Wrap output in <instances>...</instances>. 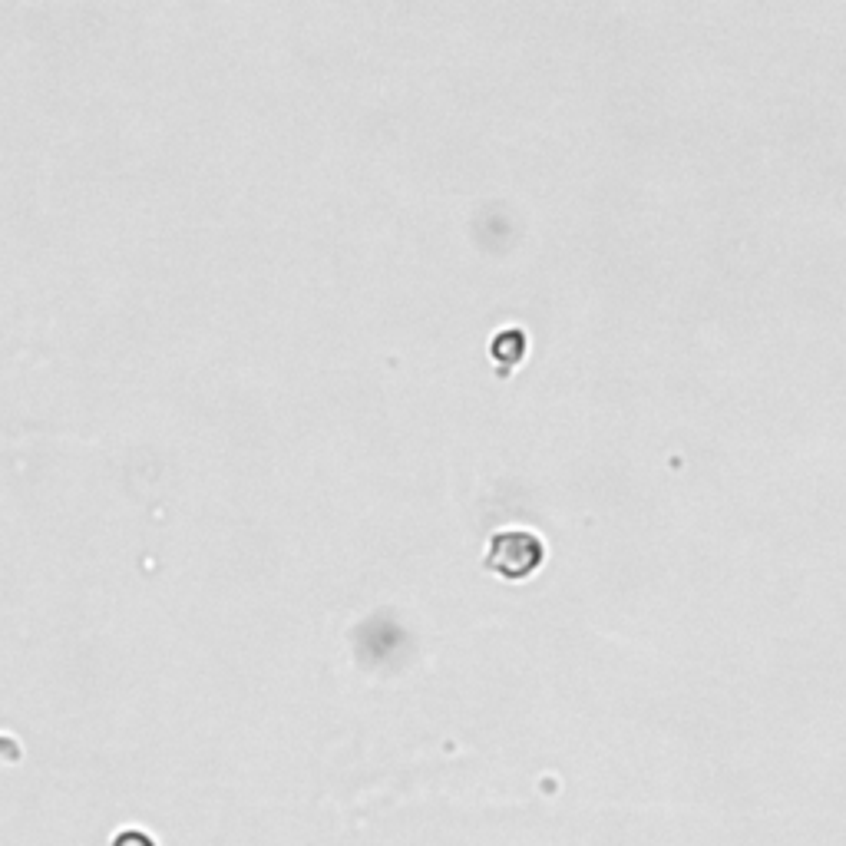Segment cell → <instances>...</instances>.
I'll use <instances>...</instances> for the list:
<instances>
[{"label": "cell", "mask_w": 846, "mask_h": 846, "mask_svg": "<svg viewBox=\"0 0 846 846\" xmlns=\"http://www.w3.org/2000/svg\"><path fill=\"white\" fill-rule=\"evenodd\" d=\"M542 559H546V546L533 529H500L490 539L483 566L509 582H523L542 566Z\"/></svg>", "instance_id": "1"}, {"label": "cell", "mask_w": 846, "mask_h": 846, "mask_svg": "<svg viewBox=\"0 0 846 846\" xmlns=\"http://www.w3.org/2000/svg\"><path fill=\"white\" fill-rule=\"evenodd\" d=\"M523 354H526V334H523V331H503V334H496V341H493V357H496V361H500L503 367H513Z\"/></svg>", "instance_id": "2"}, {"label": "cell", "mask_w": 846, "mask_h": 846, "mask_svg": "<svg viewBox=\"0 0 846 846\" xmlns=\"http://www.w3.org/2000/svg\"><path fill=\"white\" fill-rule=\"evenodd\" d=\"M116 846H153V840H146L143 833H126V837H119Z\"/></svg>", "instance_id": "3"}]
</instances>
